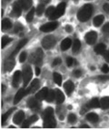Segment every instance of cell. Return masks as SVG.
Here are the masks:
<instances>
[{
  "mask_svg": "<svg viewBox=\"0 0 109 130\" xmlns=\"http://www.w3.org/2000/svg\"><path fill=\"white\" fill-rule=\"evenodd\" d=\"M44 126L48 128H52L56 126L54 109L52 107H47L44 112Z\"/></svg>",
  "mask_w": 109,
  "mask_h": 130,
  "instance_id": "obj_1",
  "label": "cell"
},
{
  "mask_svg": "<svg viewBox=\"0 0 109 130\" xmlns=\"http://www.w3.org/2000/svg\"><path fill=\"white\" fill-rule=\"evenodd\" d=\"M93 14V6L90 4H86L81 7V9L78 11L77 14V18L79 21L85 22L91 18Z\"/></svg>",
  "mask_w": 109,
  "mask_h": 130,
  "instance_id": "obj_2",
  "label": "cell"
},
{
  "mask_svg": "<svg viewBox=\"0 0 109 130\" xmlns=\"http://www.w3.org/2000/svg\"><path fill=\"white\" fill-rule=\"evenodd\" d=\"M65 7H66L65 3H60V4L57 7V8L55 9V12L53 13V15H51L50 18H49V19L57 20V18H59L60 17H62V15H64V13H65Z\"/></svg>",
  "mask_w": 109,
  "mask_h": 130,
  "instance_id": "obj_3",
  "label": "cell"
},
{
  "mask_svg": "<svg viewBox=\"0 0 109 130\" xmlns=\"http://www.w3.org/2000/svg\"><path fill=\"white\" fill-rule=\"evenodd\" d=\"M32 76H33V73H32L31 67H28V66L25 67L24 69H23V72H22V78H23V82H24L25 87L29 84L30 80L32 79Z\"/></svg>",
  "mask_w": 109,
  "mask_h": 130,
  "instance_id": "obj_4",
  "label": "cell"
},
{
  "mask_svg": "<svg viewBox=\"0 0 109 130\" xmlns=\"http://www.w3.org/2000/svg\"><path fill=\"white\" fill-rule=\"evenodd\" d=\"M43 57H44L43 51H42V49L38 48V49H37V51H35V52L31 55L30 61L32 62V63L35 64V65H38V64H39L40 62L42 61Z\"/></svg>",
  "mask_w": 109,
  "mask_h": 130,
  "instance_id": "obj_5",
  "label": "cell"
},
{
  "mask_svg": "<svg viewBox=\"0 0 109 130\" xmlns=\"http://www.w3.org/2000/svg\"><path fill=\"white\" fill-rule=\"evenodd\" d=\"M56 38L53 36H47L42 40V46L45 49H50L56 45Z\"/></svg>",
  "mask_w": 109,
  "mask_h": 130,
  "instance_id": "obj_6",
  "label": "cell"
},
{
  "mask_svg": "<svg viewBox=\"0 0 109 130\" xmlns=\"http://www.w3.org/2000/svg\"><path fill=\"white\" fill-rule=\"evenodd\" d=\"M57 26H58L57 22H50V23H47V24H45L40 26V30L42 32H51V31L55 30Z\"/></svg>",
  "mask_w": 109,
  "mask_h": 130,
  "instance_id": "obj_7",
  "label": "cell"
},
{
  "mask_svg": "<svg viewBox=\"0 0 109 130\" xmlns=\"http://www.w3.org/2000/svg\"><path fill=\"white\" fill-rule=\"evenodd\" d=\"M22 9H24V8H23V6H22L21 0L16 1V2L14 4L13 10H12V14H13L14 17H15V18L20 17V15H21V13H22Z\"/></svg>",
  "mask_w": 109,
  "mask_h": 130,
  "instance_id": "obj_8",
  "label": "cell"
},
{
  "mask_svg": "<svg viewBox=\"0 0 109 130\" xmlns=\"http://www.w3.org/2000/svg\"><path fill=\"white\" fill-rule=\"evenodd\" d=\"M97 38V34L95 31H90L85 35V41L88 45H94Z\"/></svg>",
  "mask_w": 109,
  "mask_h": 130,
  "instance_id": "obj_9",
  "label": "cell"
},
{
  "mask_svg": "<svg viewBox=\"0 0 109 130\" xmlns=\"http://www.w3.org/2000/svg\"><path fill=\"white\" fill-rule=\"evenodd\" d=\"M26 94H28V90H27V89H26V90L24 88L19 89V90L17 91V93L15 94V98H14V104H17V103L19 102L22 98H24L25 95H26Z\"/></svg>",
  "mask_w": 109,
  "mask_h": 130,
  "instance_id": "obj_10",
  "label": "cell"
},
{
  "mask_svg": "<svg viewBox=\"0 0 109 130\" xmlns=\"http://www.w3.org/2000/svg\"><path fill=\"white\" fill-rule=\"evenodd\" d=\"M15 65V59L13 58V56H10L8 59L6 60L5 62V65H4V68L6 71H11V70L13 69Z\"/></svg>",
  "mask_w": 109,
  "mask_h": 130,
  "instance_id": "obj_11",
  "label": "cell"
},
{
  "mask_svg": "<svg viewBox=\"0 0 109 130\" xmlns=\"http://www.w3.org/2000/svg\"><path fill=\"white\" fill-rule=\"evenodd\" d=\"M48 92H49V90H48L47 87H43L40 91L37 92V94L35 95V98H37L38 100H40V101L46 99V96H47V95H48Z\"/></svg>",
  "mask_w": 109,
  "mask_h": 130,
  "instance_id": "obj_12",
  "label": "cell"
},
{
  "mask_svg": "<svg viewBox=\"0 0 109 130\" xmlns=\"http://www.w3.org/2000/svg\"><path fill=\"white\" fill-rule=\"evenodd\" d=\"M21 77H22V72L20 71H15L14 73V76H13V87H17L19 86V83L20 80H21Z\"/></svg>",
  "mask_w": 109,
  "mask_h": 130,
  "instance_id": "obj_13",
  "label": "cell"
},
{
  "mask_svg": "<svg viewBox=\"0 0 109 130\" xmlns=\"http://www.w3.org/2000/svg\"><path fill=\"white\" fill-rule=\"evenodd\" d=\"M39 100L35 98H30V99L27 101V106L31 109H37L39 108Z\"/></svg>",
  "mask_w": 109,
  "mask_h": 130,
  "instance_id": "obj_14",
  "label": "cell"
},
{
  "mask_svg": "<svg viewBox=\"0 0 109 130\" xmlns=\"http://www.w3.org/2000/svg\"><path fill=\"white\" fill-rule=\"evenodd\" d=\"M39 80L38 79H34V80L32 81V83L30 84V86H29V87L27 88V90H28V93H34V92H35L37 90V88L39 87Z\"/></svg>",
  "mask_w": 109,
  "mask_h": 130,
  "instance_id": "obj_15",
  "label": "cell"
},
{
  "mask_svg": "<svg viewBox=\"0 0 109 130\" xmlns=\"http://www.w3.org/2000/svg\"><path fill=\"white\" fill-rule=\"evenodd\" d=\"M24 118H25V113L23 111H18L15 115V117H14L13 121L15 124H20L23 122Z\"/></svg>",
  "mask_w": 109,
  "mask_h": 130,
  "instance_id": "obj_16",
  "label": "cell"
},
{
  "mask_svg": "<svg viewBox=\"0 0 109 130\" xmlns=\"http://www.w3.org/2000/svg\"><path fill=\"white\" fill-rule=\"evenodd\" d=\"M64 88H65L66 94H67V95H70V94L74 91V89H75L74 83H73L72 81H67V82H65V84H64Z\"/></svg>",
  "mask_w": 109,
  "mask_h": 130,
  "instance_id": "obj_17",
  "label": "cell"
},
{
  "mask_svg": "<svg viewBox=\"0 0 109 130\" xmlns=\"http://www.w3.org/2000/svg\"><path fill=\"white\" fill-rule=\"evenodd\" d=\"M56 101L57 104H62L65 101V95H64L63 92L59 89H56Z\"/></svg>",
  "mask_w": 109,
  "mask_h": 130,
  "instance_id": "obj_18",
  "label": "cell"
},
{
  "mask_svg": "<svg viewBox=\"0 0 109 130\" xmlns=\"http://www.w3.org/2000/svg\"><path fill=\"white\" fill-rule=\"evenodd\" d=\"M71 45H72V41H71V39L70 38H65L63 41H62L60 47H61L62 51H65V50H67L68 48L71 46Z\"/></svg>",
  "mask_w": 109,
  "mask_h": 130,
  "instance_id": "obj_19",
  "label": "cell"
},
{
  "mask_svg": "<svg viewBox=\"0 0 109 130\" xmlns=\"http://www.w3.org/2000/svg\"><path fill=\"white\" fill-rule=\"evenodd\" d=\"M87 106H88L89 108H97V107L100 106V100L98 98H93L88 102Z\"/></svg>",
  "mask_w": 109,
  "mask_h": 130,
  "instance_id": "obj_20",
  "label": "cell"
},
{
  "mask_svg": "<svg viewBox=\"0 0 109 130\" xmlns=\"http://www.w3.org/2000/svg\"><path fill=\"white\" fill-rule=\"evenodd\" d=\"M95 52L96 53V54L98 55H102L104 54V53L105 52V44H98V45H96V47H95Z\"/></svg>",
  "mask_w": 109,
  "mask_h": 130,
  "instance_id": "obj_21",
  "label": "cell"
},
{
  "mask_svg": "<svg viewBox=\"0 0 109 130\" xmlns=\"http://www.w3.org/2000/svg\"><path fill=\"white\" fill-rule=\"evenodd\" d=\"M85 117H86V119L88 120V121L93 122V123H96V122H97L98 119H99V117H98V115L96 114V113H89V114H87Z\"/></svg>",
  "mask_w": 109,
  "mask_h": 130,
  "instance_id": "obj_22",
  "label": "cell"
},
{
  "mask_svg": "<svg viewBox=\"0 0 109 130\" xmlns=\"http://www.w3.org/2000/svg\"><path fill=\"white\" fill-rule=\"evenodd\" d=\"M26 42H27V40L26 39H23V40H21V41L19 42V44L17 45V46L15 47V49L14 50V52L12 53V55H11V56H14L15 55H16L18 53V51H19L20 49H21L23 46H26Z\"/></svg>",
  "mask_w": 109,
  "mask_h": 130,
  "instance_id": "obj_23",
  "label": "cell"
},
{
  "mask_svg": "<svg viewBox=\"0 0 109 130\" xmlns=\"http://www.w3.org/2000/svg\"><path fill=\"white\" fill-rule=\"evenodd\" d=\"M104 19H105V18H104V15H97V17H96V18H94V21H93V23H94V26H96V27H98V26H100L101 25L103 24V22H104Z\"/></svg>",
  "mask_w": 109,
  "mask_h": 130,
  "instance_id": "obj_24",
  "label": "cell"
},
{
  "mask_svg": "<svg viewBox=\"0 0 109 130\" xmlns=\"http://www.w3.org/2000/svg\"><path fill=\"white\" fill-rule=\"evenodd\" d=\"M12 27V23L8 18H5L2 21V29L3 30H8Z\"/></svg>",
  "mask_w": 109,
  "mask_h": 130,
  "instance_id": "obj_25",
  "label": "cell"
},
{
  "mask_svg": "<svg viewBox=\"0 0 109 130\" xmlns=\"http://www.w3.org/2000/svg\"><path fill=\"white\" fill-rule=\"evenodd\" d=\"M100 106L103 109L109 108V98L108 96L103 98L102 99L100 100Z\"/></svg>",
  "mask_w": 109,
  "mask_h": 130,
  "instance_id": "obj_26",
  "label": "cell"
},
{
  "mask_svg": "<svg viewBox=\"0 0 109 130\" xmlns=\"http://www.w3.org/2000/svg\"><path fill=\"white\" fill-rule=\"evenodd\" d=\"M53 77H54V81L55 83L57 85V86H61L62 84V76L60 74L57 73V72H55L54 74H53Z\"/></svg>",
  "mask_w": 109,
  "mask_h": 130,
  "instance_id": "obj_27",
  "label": "cell"
},
{
  "mask_svg": "<svg viewBox=\"0 0 109 130\" xmlns=\"http://www.w3.org/2000/svg\"><path fill=\"white\" fill-rule=\"evenodd\" d=\"M81 48V42L79 41L78 39H76L73 43V52L76 53V52H78L79 50Z\"/></svg>",
  "mask_w": 109,
  "mask_h": 130,
  "instance_id": "obj_28",
  "label": "cell"
},
{
  "mask_svg": "<svg viewBox=\"0 0 109 130\" xmlns=\"http://www.w3.org/2000/svg\"><path fill=\"white\" fill-rule=\"evenodd\" d=\"M55 98H56V91H54V90H49L46 100L47 102L50 103V102H52V101H54Z\"/></svg>",
  "mask_w": 109,
  "mask_h": 130,
  "instance_id": "obj_29",
  "label": "cell"
},
{
  "mask_svg": "<svg viewBox=\"0 0 109 130\" xmlns=\"http://www.w3.org/2000/svg\"><path fill=\"white\" fill-rule=\"evenodd\" d=\"M21 3L25 10H27L32 7V0H21Z\"/></svg>",
  "mask_w": 109,
  "mask_h": 130,
  "instance_id": "obj_30",
  "label": "cell"
},
{
  "mask_svg": "<svg viewBox=\"0 0 109 130\" xmlns=\"http://www.w3.org/2000/svg\"><path fill=\"white\" fill-rule=\"evenodd\" d=\"M35 8H31L30 11L28 12V14L26 15V21L27 22H31L34 18V15H35Z\"/></svg>",
  "mask_w": 109,
  "mask_h": 130,
  "instance_id": "obj_31",
  "label": "cell"
},
{
  "mask_svg": "<svg viewBox=\"0 0 109 130\" xmlns=\"http://www.w3.org/2000/svg\"><path fill=\"white\" fill-rule=\"evenodd\" d=\"M45 11V5L44 4H40L37 6V9H35V13L37 15H41Z\"/></svg>",
  "mask_w": 109,
  "mask_h": 130,
  "instance_id": "obj_32",
  "label": "cell"
},
{
  "mask_svg": "<svg viewBox=\"0 0 109 130\" xmlns=\"http://www.w3.org/2000/svg\"><path fill=\"white\" fill-rule=\"evenodd\" d=\"M12 41V38H10V37H8L7 36H4V37H2V48H4L5 46H7V44L10 43V42Z\"/></svg>",
  "mask_w": 109,
  "mask_h": 130,
  "instance_id": "obj_33",
  "label": "cell"
},
{
  "mask_svg": "<svg viewBox=\"0 0 109 130\" xmlns=\"http://www.w3.org/2000/svg\"><path fill=\"white\" fill-rule=\"evenodd\" d=\"M14 109H15V108H11V109H9V110L7 111V112L6 113V114H4V115L2 116V123H4V122L7 121V119L8 118L9 116H10L11 114H12V112L14 111Z\"/></svg>",
  "mask_w": 109,
  "mask_h": 130,
  "instance_id": "obj_34",
  "label": "cell"
},
{
  "mask_svg": "<svg viewBox=\"0 0 109 130\" xmlns=\"http://www.w3.org/2000/svg\"><path fill=\"white\" fill-rule=\"evenodd\" d=\"M55 7H47V9H46V15L47 17V18H50L51 15H53V13L55 12Z\"/></svg>",
  "mask_w": 109,
  "mask_h": 130,
  "instance_id": "obj_35",
  "label": "cell"
},
{
  "mask_svg": "<svg viewBox=\"0 0 109 130\" xmlns=\"http://www.w3.org/2000/svg\"><path fill=\"white\" fill-rule=\"evenodd\" d=\"M26 56H27L26 52H22L21 54H20V56H19V62H20V63H23V62H25V61H26Z\"/></svg>",
  "mask_w": 109,
  "mask_h": 130,
  "instance_id": "obj_36",
  "label": "cell"
},
{
  "mask_svg": "<svg viewBox=\"0 0 109 130\" xmlns=\"http://www.w3.org/2000/svg\"><path fill=\"white\" fill-rule=\"evenodd\" d=\"M68 121H69L70 123H75V122L76 121V117L74 114H70V115L68 116Z\"/></svg>",
  "mask_w": 109,
  "mask_h": 130,
  "instance_id": "obj_37",
  "label": "cell"
},
{
  "mask_svg": "<svg viewBox=\"0 0 109 130\" xmlns=\"http://www.w3.org/2000/svg\"><path fill=\"white\" fill-rule=\"evenodd\" d=\"M102 31L105 33V34H107V35H109V23H106L105 26H103Z\"/></svg>",
  "mask_w": 109,
  "mask_h": 130,
  "instance_id": "obj_38",
  "label": "cell"
},
{
  "mask_svg": "<svg viewBox=\"0 0 109 130\" xmlns=\"http://www.w3.org/2000/svg\"><path fill=\"white\" fill-rule=\"evenodd\" d=\"M66 64H67L68 67H72L75 64L74 59H73L72 57H67V59H66Z\"/></svg>",
  "mask_w": 109,
  "mask_h": 130,
  "instance_id": "obj_39",
  "label": "cell"
},
{
  "mask_svg": "<svg viewBox=\"0 0 109 130\" xmlns=\"http://www.w3.org/2000/svg\"><path fill=\"white\" fill-rule=\"evenodd\" d=\"M73 76H74L75 77H80V76H82V72H81V70H74Z\"/></svg>",
  "mask_w": 109,
  "mask_h": 130,
  "instance_id": "obj_40",
  "label": "cell"
},
{
  "mask_svg": "<svg viewBox=\"0 0 109 130\" xmlns=\"http://www.w3.org/2000/svg\"><path fill=\"white\" fill-rule=\"evenodd\" d=\"M22 29H23V26H22L20 24H16L15 26V33H18L19 31H21Z\"/></svg>",
  "mask_w": 109,
  "mask_h": 130,
  "instance_id": "obj_41",
  "label": "cell"
},
{
  "mask_svg": "<svg viewBox=\"0 0 109 130\" xmlns=\"http://www.w3.org/2000/svg\"><path fill=\"white\" fill-rule=\"evenodd\" d=\"M101 70H102V72H103V73H105V74L108 73V72H109V67H108V66L104 65L102 67V68H101Z\"/></svg>",
  "mask_w": 109,
  "mask_h": 130,
  "instance_id": "obj_42",
  "label": "cell"
},
{
  "mask_svg": "<svg viewBox=\"0 0 109 130\" xmlns=\"http://www.w3.org/2000/svg\"><path fill=\"white\" fill-rule=\"evenodd\" d=\"M98 79L101 81H107V80H109V76H106V75H105V76H98Z\"/></svg>",
  "mask_w": 109,
  "mask_h": 130,
  "instance_id": "obj_43",
  "label": "cell"
},
{
  "mask_svg": "<svg viewBox=\"0 0 109 130\" xmlns=\"http://www.w3.org/2000/svg\"><path fill=\"white\" fill-rule=\"evenodd\" d=\"M62 63V61H61V59L60 58H56L54 60V62H53V66H58V65H60V64Z\"/></svg>",
  "mask_w": 109,
  "mask_h": 130,
  "instance_id": "obj_44",
  "label": "cell"
},
{
  "mask_svg": "<svg viewBox=\"0 0 109 130\" xmlns=\"http://www.w3.org/2000/svg\"><path fill=\"white\" fill-rule=\"evenodd\" d=\"M37 119H38V117H37V116H35V115H34V116H32L30 118H29V121H30L31 123H34V122L37 121Z\"/></svg>",
  "mask_w": 109,
  "mask_h": 130,
  "instance_id": "obj_45",
  "label": "cell"
},
{
  "mask_svg": "<svg viewBox=\"0 0 109 130\" xmlns=\"http://www.w3.org/2000/svg\"><path fill=\"white\" fill-rule=\"evenodd\" d=\"M103 55H104V57H105V61H106L107 63H109V52L108 51H105Z\"/></svg>",
  "mask_w": 109,
  "mask_h": 130,
  "instance_id": "obj_46",
  "label": "cell"
},
{
  "mask_svg": "<svg viewBox=\"0 0 109 130\" xmlns=\"http://www.w3.org/2000/svg\"><path fill=\"white\" fill-rule=\"evenodd\" d=\"M30 124H31V122L29 121V119H26V121H24V125L22 126V127H24V128L25 127H28Z\"/></svg>",
  "mask_w": 109,
  "mask_h": 130,
  "instance_id": "obj_47",
  "label": "cell"
},
{
  "mask_svg": "<svg viewBox=\"0 0 109 130\" xmlns=\"http://www.w3.org/2000/svg\"><path fill=\"white\" fill-rule=\"evenodd\" d=\"M65 31L67 33H71L73 31V26H69V25H67V26H65Z\"/></svg>",
  "mask_w": 109,
  "mask_h": 130,
  "instance_id": "obj_48",
  "label": "cell"
},
{
  "mask_svg": "<svg viewBox=\"0 0 109 130\" xmlns=\"http://www.w3.org/2000/svg\"><path fill=\"white\" fill-rule=\"evenodd\" d=\"M103 8H104V10H105L106 13L109 14V4H105L103 6Z\"/></svg>",
  "mask_w": 109,
  "mask_h": 130,
  "instance_id": "obj_49",
  "label": "cell"
},
{
  "mask_svg": "<svg viewBox=\"0 0 109 130\" xmlns=\"http://www.w3.org/2000/svg\"><path fill=\"white\" fill-rule=\"evenodd\" d=\"M35 75H37V76H39V75H40V72H41V70H40V68H39L38 67H35Z\"/></svg>",
  "mask_w": 109,
  "mask_h": 130,
  "instance_id": "obj_50",
  "label": "cell"
},
{
  "mask_svg": "<svg viewBox=\"0 0 109 130\" xmlns=\"http://www.w3.org/2000/svg\"><path fill=\"white\" fill-rule=\"evenodd\" d=\"M41 2H42V4H47V3H49L50 2V0H41Z\"/></svg>",
  "mask_w": 109,
  "mask_h": 130,
  "instance_id": "obj_51",
  "label": "cell"
}]
</instances>
